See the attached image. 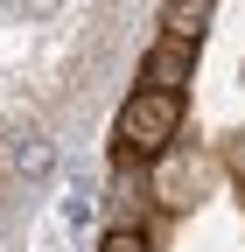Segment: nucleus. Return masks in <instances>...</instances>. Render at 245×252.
I'll return each instance as SVG.
<instances>
[{
    "label": "nucleus",
    "mask_w": 245,
    "mask_h": 252,
    "mask_svg": "<svg viewBox=\"0 0 245 252\" xmlns=\"http://www.w3.org/2000/svg\"><path fill=\"white\" fill-rule=\"evenodd\" d=\"M175 133H182V91H154V84H140L119 105V126H112V140H119L126 161H161L175 147Z\"/></svg>",
    "instance_id": "f257e3e1"
},
{
    "label": "nucleus",
    "mask_w": 245,
    "mask_h": 252,
    "mask_svg": "<svg viewBox=\"0 0 245 252\" xmlns=\"http://www.w3.org/2000/svg\"><path fill=\"white\" fill-rule=\"evenodd\" d=\"M98 252H147V238L133 231V224H119V231H105V245Z\"/></svg>",
    "instance_id": "423d86ee"
},
{
    "label": "nucleus",
    "mask_w": 245,
    "mask_h": 252,
    "mask_svg": "<svg viewBox=\"0 0 245 252\" xmlns=\"http://www.w3.org/2000/svg\"><path fill=\"white\" fill-rule=\"evenodd\" d=\"M14 168H21V175H49V168H56V147H49V140H21V147H14Z\"/></svg>",
    "instance_id": "39448f33"
},
{
    "label": "nucleus",
    "mask_w": 245,
    "mask_h": 252,
    "mask_svg": "<svg viewBox=\"0 0 245 252\" xmlns=\"http://www.w3.org/2000/svg\"><path fill=\"white\" fill-rule=\"evenodd\" d=\"M147 84L154 91H182L189 84V42H161L154 56H147Z\"/></svg>",
    "instance_id": "7ed1b4c3"
},
{
    "label": "nucleus",
    "mask_w": 245,
    "mask_h": 252,
    "mask_svg": "<svg viewBox=\"0 0 245 252\" xmlns=\"http://www.w3.org/2000/svg\"><path fill=\"white\" fill-rule=\"evenodd\" d=\"M203 182H210V168L196 161V154H182V161H161L154 168V196H161V210H189L203 196Z\"/></svg>",
    "instance_id": "f03ea898"
},
{
    "label": "nucleus",
    "mask_w": 245,
    "mask_h": 252,
    "mask_svg": "<svg viewBox=\"0 0 245 252\" xmlns=\"http://www.w3.org/2000/svg\"><path fill=\"white\" fill-rule=\"evenodd\" d=\"M210 7H217V0H168V7H161L168 42H196V35H203V21H210Z\"/></svg>",
    "instance_id": "20e7f679"
}]
</instances>
